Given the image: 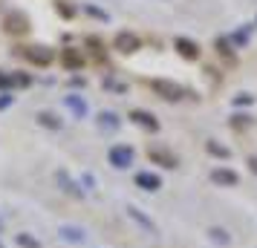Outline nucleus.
I'll return each instance as SVG.
<instances>
[{"label": "nucleus", "instance_id": "1", "mask_svg": "<svg viewBox=\"0 0 257 248\" xmlns=\"http://www.w3.org/2000/svg\"><path fill=\"white\" fill-rule=\"evenodd\" d=\"M151 87H153L159 95H162V98H168V101H179V98H185V95H188V90L182 87V84L165 81V78H156V81H151Z\"/></svg>", "mask_w": 257, "mask_h": 248}, {"label": "nucleus", "instance_id": "2", "mask_svg": "<svg viewBox=\"0 0 257 248\" xmlns=\"http://www.w3.org/2000/svg\"><path fill=\"white\" fill-rule=\"evenodd\" d=\"M21 55H24L29 64H35V67H49V64H52V49L44 47V44L24 47V49H21Z\"/></svg>", "mask_w": 257, "mask_h": 248}, {"label": "nucleus", "instance_id": "3", "mask_svg": "<svg viewBox=\"0 0 257 248\" xmlns=\"http://www.w3.org/2000/svg\"><path fill=\"white\" fill-rule=\"evenodd\" d=\"M3 32L6 35H26L29 32V18L24 12H9L3 18Z\"/></svg>", "mask_w": 257, "mask_h": 248}, {"label": "nucleus", "instance_id": "4", "mask_svg": "<svg viewBox=\"0 0 257 248\" xmlns=\"http://www.w3.org/2000/svg\"><path fill=\"white\" fill-rule=\"evenodd\" d=\"M113 47H116L118 52H124V55H133L136 49H142V38L133 35V32H118L116 41H113Z\"/></svg>", "mask_w": 257, "mask_h": 248}, {"label": "nucleus", "instance_id": "5", "mask_svg": "<svg viewBox=\"0 0 257 248\" xmlns=\"http://www.w3.org/2000/svg\"><path fill=\"white\" fill-rule=\"evenodd\" d=\"M110 162H113V167H130L133 165V150L127 144H118L110 150Z\"/></svg>", "mask_w": 257, "mask_h": 248}, {"label": "nucleus", "instance_id": "6", "mask_svg": "<svg viewBox=\"0 0 257 248\" xmlns=\"http://www.w3.org/2000/svg\"><path fill=\"white\" fill-rule=\"evenodd\" d=\"M174 47H176V52H179V58H185V61H197L199 58V47L194 44V41H188V38H176Z\"/></svg>", "mask_w": 257, "mask_h": 248}, {"label": "nucleus", "instance_id": "7", "mask_svg": "<svg viewBox=\"0 0 257 248\" xmlns=\"http://www.w3.org/2000/svg\"><path fill=\"white\" fill-rule=\"evenodd\" d=\"M130 118H133L139 127H145V130H151V133L159 130V121H156V116H153V113H148V110H133V113H130Z\"/></svg>", "mask_w": 257, "mask_h": 248}, {"label": "nucleus", "instance_id": "8", "mask_svg": "<svg viewBox=\"0 0 257 248\" xmlns=\"http://www.w3.org/2000/svg\"><path fill=\"white\" fill-rule=\"evenodd\" d=\"M148 156H151L153 162L165 165V167H176V165H179V159H176L171 150H165V147H151V150H148Z\"/></svg>", "mask_w": 257, "mask_h": 248}, {"label": "nucleus", "instance_id": "9", "mask_svg": "<svg viewBox=\"0 0 257 248\" xmlns=\"http://www.w3.org/2000/svg\"><path fill=\"white\" fill-rule=\"evenodd\" d=\"M61 64H64V67H67V70H81L84 67V58H81V52H78V49H64V52H61Z\"/></svg>", "mask_w": 257, "mask_h": 248}, {"label": "nucleus", "instance_id": "10", "mask_svg": "<svg viewBox=\"0 0 257 248\" xmlns=\"http://www.w3.org/2000/svg\"><path fill=\"white\" fill-rule=\"evenodd\" d=\"M211 182L234 188V185H237V173H234V170H225V167H214V170H211Z\"/></svg>", "mask_w": 257, "mask_h": 248}, {"label": "nucleus", "instance_id": "11", "mask_svg": "<svg viewBox=\"0 0 257 248\" xmlns=\"http://www.w3.org/2000/svg\"><path fill=\"white\" fill-rule=\"evenodd\" d=\"M136 185L145 190H159L162 188V179L156 176V173H148V170H142L139 176H136Z\"/></svg>", "mask_w": 257, "mask_h": 248}, {"label": "nucleus", "instance_id": "12", "mask_svg": "<svg viewBox=\"0 0 257 248\" xmlns=\"http://www.w3.org/2000/svg\"><path fill=\"white\" fill-rule=\"evenodd\" d=\"M84 44H87V49H90V55H93L95 61H104V44H101V38L87 35L84 38Z\"/></svg>", "mask_w": 257, "mask_h": 248}, {"label": "nucleus", "instance_id": "13", "mask_svg": "<svg viewBox=\"0 0 257 248\" xmlns=\"http://www.w3.org/2000/svg\"><path fill=\"white\" fill-rule=\"evenodd\" d=\"M98 124H101V127H104V130H113V127H118V118L113 116V113H98Z\"/></svg>", "mask_w": 257, "mask_h": 248}, {"label": "nucleus", "instance_id": "14", "mask_svg": "<svg viewBox=\"0 0 257 248\" xmlns=\"http://www.w3.org/2000/svg\"><path fill=\"white\" fill-rule=\"evenodd\" d=\"M217 49H220L222 58L234 61V49H231V41H228V38H217Z\"/></svg>", "mask_w": 257, "mask_h": 248}, {"label": "nucleus", "instance_id": "15", "mask_svg": "<svg viewBox=\"0 0 257 248\" xmlns=\"http://www.w3.org/2000/svg\"><path fill=\"white\" fill-rule=\"evenodd\" d=\"M205 150H208L211 156H220V159H228V156H231L228 147H222V144H217V142H208L205 144Z\"/></svg>", "mask_w": 257, "mask_h": 248}, {"label": "nucleus", "instance_id": "16", "mask_svg": "<svg viewBox=\"0 0 257 248\" xmlns=\"http://www.w3.org/2000/svg\"><path fill=\"white\" fill-rule=\"evenodd\" d=\"M38 121H41L44 127H52V130H58V127H61L58 116H52V113H41V116H38Z\"/></svg>", "mask_w": 257, "mask_h": 248}, {"label": "nucleus", "instance_id": "17", "mask_svg": "<svg viewBox=\"0 0 257 248\" xmlns=\"http://www.w3.org/2000/svg\"><path fill=\"white\" fill-rule=\"evenodd\" d=\"M67 107L75 110V116H84V113H87V107H84V101L78 98V95H70V98H67Z\"/></svg>", "mask_w": 257, "mask_h": 248}, {"label": "nucleus", "instance_id": "18", "mask_svg": "<svg viewBox=\"0 0 257 248\" xmlns=\"http://www.w3.org/2000/svg\"><path fill=\"white\" fill-rule=\"evenodd\" d=\"M9 78H12V87H29V84H32V78H29L26 72H12Z\"/></svg>", "mask_w": 257, "mask_h": 248}, {"label": "nucleus", "instance_id": "19", "mask_svg": "<svg viewBox=\"0 0 257 248\" xmlns=\"http://www.w3.org/2000/svg\"><path fill=\"white\" fill-rule=\"evenodd\" d=\"M251 101H254V98H251V95H248V93H243V95H237V98H234V104H251Z\"/></svg>", "mask_w": 257, "mask_h": 248}, {"label": "nucleus", "instance_id": "20", "mask_svg": "<svg viewBox=\"0 0 257 248\" xmlns=\"http://www.w3.org/2000/svg\"><path fill=\"white\" fill-rule=\"evenodd\" d=\"M64 236H67V239H81V231H70V228H64Z\"/></svg>", "mask_w": 257, "mask_h": 248}, {"label": "nucleus", "instance_id": "21", "mask_svg": "<svg viewBox=\"0 0 257 248\" xmlns=\"http://www.w3.org/2000/svg\"><path fill=\"white\" fill-rule=\"evenodd\" d=\"M87 12L93 15V18H101V21H104V18H107V15L101 12V9H95V6H87Z\"/></svg>", "mask_w": 257, "mask_h": 248}, {"label": "nucleus", "instance_id": "22", "mask_svg": "<svg viewBox=\"0 0 257 248\" xmlns=\"http://www.w3.org/2000/svg\"><path fill=\"white\" fill-rule=\"evenodd\" d=\"M58 9H61V15H64V18H72V9L67 6V3H58Z\"/></svg>", "mask_w": 257, "mask_h": 248}, {"label": "nucleus", "instance_id": "23", "mask_svg": "<svg viewBox=\"0 0 257 248\" xmlns=\"http://www.w3.org/2000/svg\"><path fill=\"white\" fill-rule=\"evenodd\" d=\"M0 87H3V90H6V87H12V78H9V75H3V72H0Z\"/></svg>", "mask_w": 257, "mask_h": 248}, {"label": "nucleus", "instance_id": "24", "mask_svg": "<svg viewBox=\"0 0 257 248\" xmlns=\"http://www.w3.org/2000/svg\"><path fill=\"white\" fill-rule=\"evenodd\" d=\"M21 245H29V248H38L35 239H29V236H21Z\"/></svg>", "mask_w": 257, "mask_h": 248}, {"label": "nucleus", "instance_id": "25", "mask_svg": "<svg viewBox=\"0 0 257 248\" xmlns=\"http://www.w3.org/2000/svg\"><path fill=\"white\" fill-rule=\"evenodd\" d=\"M248 170H251V173H257V156H251V159H248Z\"/></svg>", "mask_w": 257, "mask_h": 248}, {"label": "nucleus", "instance_id": "26", "mask_svg": "<svg viewBox=\"0 0 257 248\" xmlns=\"http://www.w3.org/2000/svg\"><path fill=\"white\" fill-rule=\"evenodd\" d=\"M12 104V98H9V95H0V107H9Z\"/></svg>", "mask_w": 257, "mask_h": 248}]
</instances>
